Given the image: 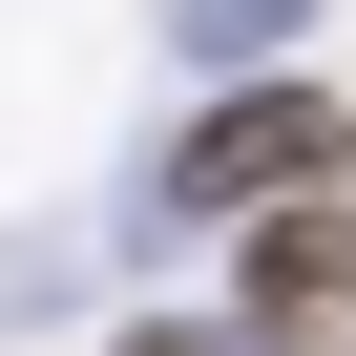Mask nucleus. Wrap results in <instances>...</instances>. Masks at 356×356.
Listing matches in <instances>:
<instances>
[{
    "instance_id": "f03ea898",
    "label": "nucleus",
    "mask_w": 356,
    "mask_h": 356,
    "mask_svg": "<svg viewBox=\"0 0 356 356\" xmlns=\"http://www.w3.org/2000/svg\"><path fill=\"white\" fill-rule=\"evenodd\" d=\"M231 314H252L273 356H314V335L356 314V189H293V210H252V231H231Z\"/></svg>"
},
{
    "instance_id": "20e7f679",
    "label": "nucleus",
    "mask_w": 356,
    "mask_h": 356,
    "mask_svg": "<svg viewBox=\"0 0 356 356\" xmlns=\"http://www.w3.org/2000/svg\"><path fill=\"white\" fill-rule=\"evenodd\" d=\"M126 356H273V335H231V314H147Z\"/></svg>"
},
{
    "instance_id": "f257e3e1",
    "label": "nucleus",
    "mask_w": 356,
    "mask_h": 356,
    "mask_svg": "<svg viewBox=\"0 0 356 356\" xmlns=\"http://www.w3.org/2000/svg\"><path fill=\"white\" fill-rule=\"evenodd\" d=\"M293 189H356V105L335 84H210L189 147H168V210H189V231H252Z\"/></svg>"
},
{
    "instance_id": "7ed1b4c3",
    "label": "nucleus",
    "mask_w": 356,
    "mask_h": 356,
    "mask_svg": "<svg viewBox=\"0 0 356 356\" xmlns=\"http://www.w3.org/2000/svg\"><path fill=\"white\" fill-rule=\"evenodd\" d=\"M189 22V63H252V42H293V0H168Z\"/></svg>"
}]
</instances>
